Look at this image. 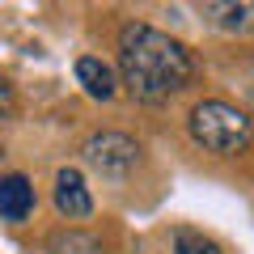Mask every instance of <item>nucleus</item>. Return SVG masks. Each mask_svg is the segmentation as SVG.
Listing matches in <instances>:
<instances>
[{"instance_id": "nucleus-3", "label": "nucleus", "mask_w": 254, "mask_h": 254, "mask_svg": "<svg viewBox=\"0 0 254 254\" xmlns=\"http://www.w3.org/2000/svg\"><path fill=\"white\" fill-rule=\"evenodd\" d=\"M81 157H85V165H93L102 174H127L140 161V144L131 136H123V131H93L81 144Z\"/></svg>"}, {"instance_id": "nucleus-2", "label": "nucleus", "mask_w": 254, "mask_h": 254, "mask_svg": "<svg viewBox=\"0 0 254 254\" xmlns=\"http://www.w3.org/2000/svg\"><path fill=\"white\" fill-rule=\"evenodd\" d=\"M187 131L203 153H216V157H237L254 144V119L220 98L195 102L187 115Z\"/></svg>"}, {"instance_id": "nucleus-7", "label": "nucleus", "mask_w": 254, "mask_h": 254, "mask_svg": "<svg viewBox=\"0 0 254 254\" xmlns=\"http://www.w3.org/2000/svg\"><path fill=\"white\" fill-rule=\"evenodd\" d=\"M76 81H81V89L89 93V98H98V102H110L115 89H119L115 72H110L102 60H93V55H81V60H76Z\"/></svg>"}, {"instance_id": "nucleus-5", "label": "nucleus", "mask_w": 254, "mask_h": 254, "mask_svg": "<svg viewBox=\"0 0 254 254\" xmlns=\"http://www.w3.org/2000/svg\"><path fill=\"white\" fill-rule=\"evenodd\" d=\"M203 17L225 34H246V30H254V0H212V4H203Z\"/></svg>"}, {"instance_id": "nucleus-10", "label": "nucleus", "mask_w": 254, "mask_h": 254, "mask_svg": "<svg viewBox=\"0 0 254 254\" xmlns=\"http://www.w3.org/2000/svg\"><path fill=\"white\" fill-rule=\"evenodd\" d=\"M13 110H17V98H13V85L0 76V123L4 119H13Z\"/></svg>"}, {"instance_id": "nucleus-1", "label": "nucleus", "mask_w": 254, "mask_h": 254, "mask_svg": "<svg viewBox=\"0 0 254 254\" xmlns=\"http://www.w3.org/2000/svg\"><path fill=\"white\" fill-rule=\"evenodd\" d=\"M119 72L136 102H165L170 93L190 85L195 60L178 38L161 34L144 21H127L119 30Z\"/></svg>"}, {"instance_id": "nucleus-8", "label": "nucleus", "mask_w": 254, "mask_h": 254, "mask_svg": "<svg viewBox=\"0 0 254 254\" xmlns=\"http://www.w3.org/2000/svg\"><path fill=\"white\" fill-rule=\"evenodd\" d=\"M47 250L51 254H102V242L93 233H81V229H60V233H51Z\"/></svg>"}, {"instance_id": "nucleus-9", "label": "nucleus", "mask_w": 254, "mask_h": 254, "mask_svg": "<svg viewBox=\"0 0 254 254\" xmlns=\"http://www.w3.org/2000/svg\"><path fill=\"white\" fill-rule=\"evenodd\" d=\"M174 254H220V246L212 237H203L199 229H178L174 233Z\"/></svg>"}, {"instance_id": "nucleus-6", "label": "nucleus", "mask_w": 254, "mask_h": 254, "mask_svg": "<svg viewBox=\"0 0 254 254\" xmlns=\"http://www.w3.org/2000/svg\"><path fill=\"white\" fill-rule=\"evenodd\" d=\"M34 212V187L26 174H4L0 178V220H26Z\"/></svg>"}, {"instance_id": "nucleus-4", "label": "nucleus", "mask_w": 254, "mask_h": 254, "mask_svg": "<svg viewBox=\"0 0 254 254\" xmlns=\"http://www.w3.org/2000/svg\"><path fill=\"white\" fill-rule=\"evenodd\" d=\"M55 208H60V216H68V220L93 216V195H89V187H85L81 170L64 165V170L55 174Z\"/></svg>"}]
</instances>
